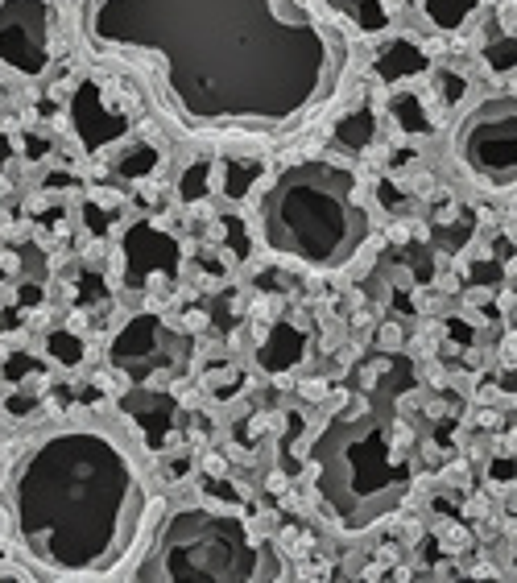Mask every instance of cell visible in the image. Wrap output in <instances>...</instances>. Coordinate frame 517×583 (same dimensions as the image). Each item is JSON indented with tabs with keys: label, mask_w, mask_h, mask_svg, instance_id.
Instances as JSON below:
<instances>
[{
	"label": "cell",
	"mask_w": 517,
	"mask_h": 583,
	"mask_svg": "<svg viewBox=\"0 0 517 583\" xmlns=\"http://www.w3.org/2000/svg\"><path fill=\"white\" fill-rule=\"evenodd\" d=\"M79 29L100 54L149 58L166 108L199 133H282L348 63L302 0H83Z\"/></svg>",
	"instance_id": "1"
},
{
	"label": "cell",
	"mask_w": 517,
	"mask_h": 583,
	"mask_svg": "<svg viewBox=\"0 0 517 583\" xmlns=\"http://www.w3.org/2000/svg\"><path fill=\"white\" fill-rule=\"evenodd\" d=\"M145 484L129 451L100 431H58L13 476L21 542L58 575H108L145 521Z\"/></svg>",
	"instance_id": "2"
},
{
	"label": "cell",
	"mask_w": 517,
	"mask_h": 583,
	"mask_svg": "<svg viewBox=\"0 0 517 583\" xmlns=\"http://www.w3.org/2000/svg\"><path fill=\"white\" fill-rule=\"evenodd\" d=\"M414 385L406 360H385L360 406L340 410L315 439L311 459L319 468V497L348 530L373 526L393 513L414 484L402 451V393Z\"/></svg>",
	"instance_id": "3"
},
{
	"label": "cell",
	"mask_w": 517,
	"mask_h": 583,
	"mask_svg": "<svg viewBox=\"0 0 517 583\" xmlns=\"http://www.w3.org/2000/svg\"><path fill=\"white\" fill-rule=\"evenodd\" d=\"M261 228L273 253L336 269L369 240V216L356 203V174L331 162H298L261 199Z\"/></svg>",
	"instance_id": "4"
},
{
	"label": "cell",
	"mask_w": 517,
	"mask_h": 583,
	"mask_svg": "<svg viewBox=\"0 0 517 583\" xmlns=\"http://www.w3.org/2000/svg\"><path fill=\"white\" fill-rule=\"evenodd\" d=\"M137 575L158 583H253L282 579V567L273 550L245 530L240 517L178 509L162 526Z\"/></svg>",
	"instance_id": "5"
},
{
	"label": "cell",
	"mask_w": 517,
	"mask_h": 583,
	"mask_svg": "<svg viewBox=\"0 0 517 583\" xmlns=\"http://www.w3.org/2000/svg\"><path fill=\"white\" fill-rule=\"evenodd\" d=\"M195 344L191 335L170 331L158 315H133L125 323V331L112 340L108 360L116 373H125L133 385H149V381H174L187 373Z\"/></svg>",
	"instance_id": "6"
},
{
	"label": "cell",
	"mask_w": 517,
	"mask_h": 583,
	"mask_svg": "<svg viewBox=\"0 0 517 583\" xmlns=\"http://www.w3.org/2000/svg\"><path fill=\"white\" fill-rule=\"evenodd\" d=\"M460 158L489 187H513L517 182V96L484 100L464 120Z\"/></svg>",
	"instance_id": "7"
},
{
	"label": "cell",
	"mask_w": 517,
	"mask_h": 583,
	"mask_svg": "<svg viewBox=\"0 0 517 583\" xmlns=\"http://www.w3.org/2000/svg\"><path fill=\"white\" fill-rule=\"evenodd\" d=\"M54 25L50 0H0V63L17 75H42L54 58Z\"/></svg>",
	"instance_id": "8"
},
{
	"label": "cell",
	"mask_w": 517,
	"mask_h": 583,
	"mask_svg": "<svg viewBox=\"0 0 517 583\" xmlns=\"http://www.w3.org/2000/svg\"><path fill=\"white\" fill-rule=\"evenodd\" d=\"M120 265H125V286L129 290H145L154 282H174L178 265H182V249L178 240L154 224H133L120 236Z\"/></svg>",
	"instance_id": "9"
},
{
	"label": "cell",
	"mask_w": 517,
	"mask_h": 583,
	"mask_svg": "<svg viewBox=\"0 0 517 583\" xmlns=\"http://www.w3.org/2000/svg\"><path fill=\"white\" fill-rule=\"evenodd\" d=\"M71 120H75V133H79V141H83L87 153H100L104 145H112V141H120V137L129 133L125 112L108 108V100L100 96L96 83H79V87H75Z\"/></svg>",
	"instance_id": "10"
},
{
	"label": "cell",
	"mask_w": 517,
	"mask_h": 583,
	"mask_svg": "<svg viewBox=\"0 0 517 583\" xmlns=\"http://www.w3.org/2000/svg\"><path fill=\"white\" fill-rule=\"evenodd\" d=\"M129 410V418L141 426V435H145V443L154 447V451H166L170 447V439H174V422H178V402L174 397H166V393H149V389H133L125 402H120Z\"/></svg>",
	"instance_id": "11"
},
{
	"label": "cell",
	"mask_w": 517,
	"mask_h": 583,
	"mask_svg": "<svg viewBox=\"0 0 517 583\" xmlns=\"http://www.w3.org/2000/svg\"><path fill=\"white\" fill-rule=\"evenodd\" d=\"M302 356H307V335H302L294 323H273V331L257 348V364L265 368V373H290V368L302 364Z\"/></svg>",
	"instance_id": "12"
},
{
	"label": "cell",
	"mask_w": 517,
	"mask_h": 583,
	"mask_svg": "<svg viewBox=\"0 0 517 583\" xmlns=\"http://www.w3.org/2000/svg\"><path fill=\"white\" fill-rule=\"evenodd\" d=\"M418 71H427V50L410 38H389L381 50H377V75L385 83H398V79H410Z\"/></svg>",
	"instance_id": "13"
},
{
	"label": "cell",
	"mask_w": 517,
	"mask_h": 583,
	"mask_svg": "<svg viewBox=\"0 0 517 583\" xmlns=\"http://www.w3.org/2000/svg\"><path fill=\"white\" fill-rule=\"evenodd\" d=\"M422 5V17H427L439 34H455V29H464L468 17L476 13L480 0H418Z\"/></svg>",
	"instance_id": "14"
},
{
	"label": "cell",
	"mask_w": 517,
	"mask_h": 583,
	"mask_svg": "<svg viewBox=\"0 0 517 583\" xmlns=\"http://www.w3.org/2000/svg\"><path fill=\"white\" fill-rule=\"evenodd\" d=\"M360 34H381V29L389 25V9H385V0H331Z\"/></svg>",
	"instance_id": "15"
},
{
	"label": "cell",
	"mask_w": 517,
	"mask_h": 583,
	"mask_svg": "<svg viewBox=\"0 0 517 583\" xmlns=\"http://www.w3.org/2000/svg\"><path fill=\"white\" fill-rule=\"evenodd\" d=\"M373 133H377V116L369 108H356L352 116H344L340 125H336V145L360 153V149L373 145Z\"/></svg>",
	"instance_id": "16"
},
{
	"label": "cell",
	"mask_w": 517,
	"mask_h": 583,
	"mask_svg": "<svg viewBox=\"0 0 517 583\" xmlns=\"http://www.w3.org/2000/svg\"><path fill=\"white\" fill-rule=\"evenodd\" d=\"M261 174H265V166L253 162V158H236V162H228V166H224V178H220L224 199H245Z\"/></svg>",
	"instance_id": "17"
},
{
	"label": "cell",
	"mask_w": 517,
	"mask_h": 583,
	"mask_svg": "<svg viewBox=\"0 0 517 583\" xmlns=\"http://www.w3.org/2000/svg\"><path fill=\"white\" fill-rule=\"evenodd\" d=\"M158 162H162V153H158L154 145H149V141H141V145H129V149L116 158V174L137 182V178H145V174H154Z\"/></svg>",
	"instance_id": "18"
},
{
	"label": "cell",
	"mask_w": 517,
	"mask_h": 583,
	"mask_svg": "<svg viewBox=\"0 0 517 583\" xmlns=\"http://www.w3.org/2000/svg\"><path fill=\"white\" fill-rule=\"evenodd\" d=\"M46 352L54 356V364H63V368H75V364H83V352H87V344L79 340L75 331L58 327V331H50V335H46Z\"/></svg>",
	"instance_id": "19"
},
{
	"label": "cell",
	"mask_w": 517,
	"mask_h": 583,
	"mask_svg": "<svg viewBox=\"0 0 517 583\" xmlns=\"http://www.w3.org/2000/svg\"><path fill=\"white\" fill-rule=\"evenodd\" d=\"M211 174H216V166H211V162L187 166V170H182V178H178V195L187 199V203H203L211 195Z\"/></svg>",
	"instance_id": "20"
},
{
	"label": "cell",
	"mask_w": 517,
	"mask_h": 583,
	"mask_svg": "<svg viewBox=\"0 0 517 583\" xmlns=\"http://www.w3.org/2000/svg\"><path fill=\"white\" fill-rule=\"evenodd\" d=\"M393 120H398L406 133H431V116H427V108L418 104V96H398L393 100Z\"/></svg>",
	"instance_id": "21"
},
{
	"label": "cell",
	"mask_w": 517,
	"mask_h": 583,
	"mask_svg": "<svg viewBox=\"0 0 517 583\" xmlns=\"http://www.w3.org/2000/svg\"><path fill=\"white\" fill-rule=\"evenodd\" d=\"M484 63L493 71H513L517 67V34H501L484 46Z\"/></svg>",
	"instance_id": "22"
},
{
	"label": "cell",
	"mask_w": 517,
	"mask_h": 583,
	"mask_svg": "<svg viewBox=\"0 0 517 583\" xmlns=\"http://www.w3.org/2000/svg\"><path fill=\"white\" fill-rule=\"evenodd\" d=\"M75 302L79 306H104L108 302V286L100 273H79L75 278Z\"/></svg>",
	"instance_id": "23"
},
{
	"label": "cell",
	"mask_w": 517,
	"mask_h": 583,
	"mask_svg": "<svg viewBox=\"0 0 517 583\" xmlns=\"http://www.w3.org/2000/svg\"><path fill=\"white\" fill-rule=\"evenodd\" d=\"M0 373H5L9 385H21V381H29V377H38L42 364L29 356V352H13V356H5V368H0Z\"/></svg>",
	"instance_id": "24"
},
{
	"label": "cell",
	"mask_w": 517,
	"mask_h": 583,
	"mask_svg": "<svg viewBox=\"0 0 517 583\" xmlns=\"http://www.w3.org/2000/svg\"><path fill=\"white\" fill-rule=\"evenodd\" d=\"M83 220H87V232H91V236H104L108 224H112V211L100 207L96 199H87V203H83Z\"/></svg>",
	"instance_id": "25"
},
{
	"label": "cell",
	"mask_w": 517,
	"mask_h": 583,
	"mask_svg": "<svg viewBox=\"0 0 517 583\" xmlns=\"http://www.w3.org/2000/svg\"><path fill=\"white\" fill-rule=\"evenodd\" d=\"M5 410H9L13 418H25V414H34V410H38V397L29 393V389H17V385H13V393L5 397Z\"/></svg>",
	"instance_id": "26"
},
{
	"label": "cell",
	"mask_w": 517,
	"mask_h": 583,
	"mask_svg": "<svg viewBox=\"0 0 517 583\" xmlns=\"http://www.w3.org/2000/svg\"><path fill=\"white\" fill-rule=\"evenodd\" d=\"M207 385H211V393H220V397H228V393H236L240 385H245V377H240V373H228V368L220 364V368H216V373H211V377H207Z\"/></svg>",
	"instance_id": "27"
},
{
	"label": "cell",
	"mask_w": 517,
	"mask_h": 583,
	"mask_svg": "<svg viewBox=\"0 0 517 583\" xmlns=\"http://www.w3.org/2000/svg\"><path fill=\"white\" fill-rule=\"evenodd\" d=\"M439 91H443V100H447V104H460V100H464V91H468V79H464V75H455V71H443V75H439Z\"/></svg>",
	"instance_id": "28"
},
{
	"label": "cell",
	"mask_w": 517,
	"mask_h": 583,
	"mask_svg": "<svg viewBox=\"0 0 517 583\" xmlns=\"http://www.w3.org/2000/svg\"><path fill=\"white\" fill-rule=\"evenodd\" d=\"M220 228H224V240L236 249V257H245L249 253V236H245V224H240L236 216H228V220H220Z\"/></svg>",
	"instance_id": "29"
},
{
	"label": "cell",
	"mask_w": 517,
	"mask_h": 583,
	"mask_svg": "<svg viewBox=\"0 0 517 583\" xmlns=\"http://www.w3.org/2000/svg\"><path fill=\"white\" fill-rule=\"evenodd\" d=\"M38 302H42V286L38 282H25L17 290V306H25V311H29V306H38Z\"/></svg>",
	"instance_id": "30"
},
{
	"label": "cell",
	"mask_w": 517,
	"mask_h": 583,
	"mask_svg": "<svg viewBox=\"0 0 517 583\" xmlns=\"http://www.w3.org/2000/svg\"><path fill=\"white\" fill-rule=\"evenodd\" d=\"M46 149H50V141H46V137H38V133H25V158H42Z\"/></svg>",
	"instance_id": "31"
},
{
	"label": "cell",
	"mask_w": 517,
	"mask_h": 583,
	"mask_svg": "<svg viewBox=\"0 0 517 583\" xmlns=\"http://www.w3.org/2000/svg\"><path fill=\"white\" fill-rule=\"evenodd\" d=\"M9 158H13V141H9L5 133H0V170L9 166Z\"/></svg>",
	"instance_id": "32"
},
{
	"label": "cell",
	"mask_w": 517,
	"mask_h": 583,
	"mask_svg": "<svg viewBox=\"0 0 517 583\" xmlns=\"http://www.w3.org/2000/svg\"><path fill=\"white\" fill-rule=\"evenodd\" d=\"M71 182H75L71 174H50V178H46V191H54V187H71Z\"/></svg>",
	"instance_id": "33"
},
{
	"label": "cell",
	"mask_w": 517,
	"mask_h": 583,
	"mask_svg": "<svg viewBox=\"0 0 517 583\" xmlns=\"http://www.w3.org/2000/svg\"><path fill=\"white\" fill-rule=\"evenodd\" d=\"M17 327V311H5L0 315V331H13Z\"/></svg>",
	"instance_id": "34"
},
{
	"label": "cell",
	"mask_w": 517,
	"mask_h": 583,
	"mask_svg": "<svg viewBox=\"0 0 517 583\" xmlns=\"http://www.w3.org/2000/svg\"><path fill=\"white\" fill-rule=\"evenodd\" d=\"M505 464H509V459H497V468H493V476H497V480H505V476H513V468H505Z\"/></svg>",
	"instance_id": "35"
}]
</instances>
